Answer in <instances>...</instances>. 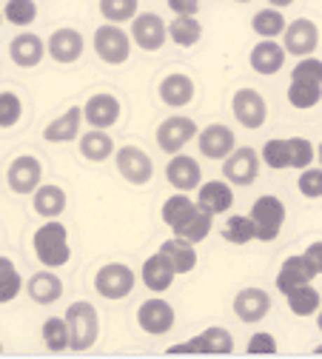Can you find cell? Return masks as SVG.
I'll list each match as a JSON object with an SVG mask.
<instances>
[{
	"instance_id": "27",
	"label": "cell",
	"mask_w": 322,
	"mask_h": 359,
	"mask_svg": "<svg viewBox=\"0 0 322 359\" xmlns=\"http://www.w3.org/2000/svg\"><path fill=\"white\" fill-rule=\"evenodd\" d=\"M83 106H72L66 109L60 117H55L49 126L43 128V137L49 143H72L80 137V123H83Z\"/></svg>"
},
{
	"instance_id": "10",
	"label": "cell",
	"mask_w": 322,
	"mask_h": 359,
	"mask_svg": "<svg viewBox=\"0 0 322 359\" xmlns=\"http://www.w3.org/2000/svg\"><path fill=\"white\" fill-rule=\"evenodd\" d=\"M134 46H140L143 52H160L168 40V23L157 12H140L131 20L128 29Z\"/></svg>"
},
{
	"instance_id": "45",
	"label": "cell",
	"mask_w": 322,
	"mask_h": 359,
	"mask_svg": "<svg viewBox=\"0 0 322 359\" xmlns=\"http://www.w3.org/2000/svg\"><path fill=\"white\" fill-rule=\"evenodd\" d=\"M291 80H300V83H316L322 86V60L308 55V57H300V63L294 66L291 72Z\"/></svg>"
},
{
	"instance_id": "33",
	"label": "cell",
	"mask_w": 322,
	"mask_h": 359,
	"mask_svg": "<svg viewBox=\"0 0 322 359\" xmlns=\"http://www.w3.org/2000/svg\"><path fill=\"white\" fill-rule=\"evenodd\" d=\"M197 211V200H192L186 191H174L166 203H163V208H160V214H163V222L174 231V229H180L182 222H186L192 214Z\"/></svg>"
},
{
	"instance_id": "49",
	"label": "cell",
	"mask_w": 322,
	"mask_h": 359,
	"mask_svg": "<svg viewBox=\"0 0 322 359\" xmlns=\"http://www.w3.org/2000/svg\"><path fill=\"white\" fill-rule=\"evenodd\" d=\"M302 254H305V259L311 262V268H314L316 277H319L322 274V240H314Z\"/></svg>"
},
{
	"instance_id": "26",
	"label": "cell",
	"mask_w": 322,
	"mask_h": 359,
	"mask_svg": "<svg viewBox=\"0 0 322 359\" xmlns=\"http://www.w3.org/2000/svg\"><path fill=\"white\" fill-rule=\"evenodd\" d=\"M77 149H80V157L88 160V163H106L117 151L109 128H88L86 134L77 137Z\"/></svg>"
},
{
	"instance_id": "38",
	"label": "cell",
	"mask_w": 322,
	"mask_h": 359,
	"mask_svg": "<svg viewBox=\"0 0 322 359\" xmlns=\"http://www.w3.org/2000/svg\"><path fill=\"white\" fill-rule=\"evenodd\" d=\"M211 226H214V217L211 214H206L200 205H197V211L186 219V222H182V226L180 229H174L171 234H177V237H182V240H189V243H203L208 234H211Z\"/></svg>"
},
{
	"instance_id": "13",
	"label": "cell",
	"mask_w": 322,
	"mask_h": 359,
	"mask_svg": "<svg viewBox=\"0 0 322 359\" xmlns=\"http://www.w3.org/2000/svg\"><path fill=\"white\" fill-rule=\"evenodd\" d=\"M197 146H200V154L206 160H225L228 154H232L237 149V137L232 126L225 123H208L206 128L197 131Z\"/></svg>"
},
{
	"instance_id": "53",
	"label": "cell",
	"mask_w": 322,
	"mask_h": 359,
	"mask_svg": "<svg viewBox=\"0 0 322 359\" xmlns=\"http://www.w3.org/2000/svg\"><path fill=\"white\" fill-rule=\"evenodd\" d=\"M316 325H319V331H322V308L316 311Z\"/></svg>"
},
{
	"instance_id": "58",
	"label": "cell",
	"mask_w": 322,
	"mask_h": 359,
	"mask_svg": "<svg viewBox=\"0 0 322 359\" xmlns=\"http://www.w3.org/2000/svg\"><path fill=\"white\" fill-rule=\"evenodd\" d=\"M0 353H4V339H0Z\"/></svg>"
},
{
	"instance_id": "43",
	"label": "cell",
	"mask_w": 322,
	"mask_h": 359,
	"mask_svg": "<svg viewBox=\"0 0 322 359\" xmlns=\"http://www.w3.org/2000/svg\"><path fill=\"white\" fill-rule=\"evenodd\" d=\"M297 189L305 200H319L322 197V165H308L300 171Z\"/></svg>"
},
{
	"instance_id": "7",
	"label": "cell",
	"mask_w": 322,
	"mask_h": 359,
	"mask_svg": "<svg viewBox=\"0 0 322 359\" xmlns=\"http://www.w3.org/2000/svg\"><path fill=\"white\" fill-rule=\"evenodd\" d=\"M197 123L192 117H182V114H174V117H166L157 131H154V140H157V149L166 151V154H180L192 140H197Z\"/></svg>"
},
{
	"instance_id": "44",
	"label": "cell",
	"mask_w": 322,
	"mask_h": 359,
	"mask_svg": "<svg viewBox=\"0 0 322 359\" xmlns=\"http://www.w3.org/2000/svg\"><path fill=\"white\" fill-rule=\"evenodd\" d=\"M288 149H291V168L302 171L308 165H314L316 160V149L308 137H288Z\"/></svg>"
},
{
	"instance_id": "51",
	"label": "cell",
	"mask_w": 322,
	"mask_h": 359,
	"mask_svg": "<svg viewBox=\"0 0 322 359\" xmlns=\"http://www.w3.org/2000/svg\"><path fill=\"white\" fill-rule=\"evenodd\" d=\"M9 268H15V259H9V257H4V254H0V274H6Z\"/></svg>"
},
{
	"instance_id": "4",
	"label": "cell",
	"mask_w": 322,
	"mask_h": 359,
	"mask_svg": "<svg viewBox=\"0 0 322 359\" xmlns=\"http://www.w3.org/2000/svg\"><path fill=\"white\" fill-rule=\"evenodd\" d=\"M131 46H134L131 34L123 26H117V23H103V26L95 29V55L106 66H123V63H128Z\"/></svg>"
},
{
	"instance_id": "5",
	"label": "cell",
	"mask_w": 322,
	"mask_h": 359,
	"mask_svg": "<svg viewBox=\"0 0 322 359\" xmlns=\"http://www.w3.org/2000/svg\"><path fill=\"white\" fill-rule=\"evenodd\" d=\"M137 285L134 268L126 262H103L95 271V291L103 299H126Z\"/></svg>"
},
{
	"instance_id": "46",
	"label": "cell",
	"mask_w": 322,
	"mask_h": 359,
	"mask_svg": "<svg viewBox=\"0 0 322 359\" xmlns=\"http://www.w3.org/2000/svg\"><path fill=\"white\" fill-rule=\"evenodd\" d=\"M20 291H23V277H20L18 265H15V268H9L6 274H0V305L18 299Z\"/></svg>"
},
{
	"instance_id": "16",
	"label": "cell",
	"mask_w": 322,
	"mask_h": 359,
	"mask_svg": "<svg viewBox=\"0 0 322 359\" xmlns=\"http://www.w3.org/2000/svg\"><path fill=\"white\" fill-rule=\"evenodd\" d=\"M271 313V294L260 285L240 288L234 297V317L246 325H257Z\"/></svg>"
},
{
	"instance_id": "9",
	"label": "cell",
	"mask_w": 322,
	"mask_h": 359,
	"mask_svg": "<svg viewBox=\"0 0 322 359\" xmlns=\"http://www.w3.org/2000/svg\"><path fill=\"white\" fill-rule=\"evenodd\" d=\"M177 323V311L168 299H163L160 294L140 302V308H137V325H140L149 337H163L174 328Z\"/></svg>"
},
{
	"instance_id": "12",
	"label": "cell",
	"mask_w": 322,
	"mask_h": 359,
	"mask_svg": "<svg viewBox=\"0 0 322 359\" xmlns=\"http://www.w3.org/2000/svg\"><path fill=\"white\" fill-rule=\"evenodd\" d=\"M232 114L237 117V123L243 128H262L265 120H268V103L265 97L257 92V88H237V92L232 95Z\"/></svg>"
},
{
	"instance_id": "14",
	"label": "cell",
	"mask_w": 322,
	"mask_h": 359,
	"mask_svg": "<svg viewBox=\"0 0 322 359\" xmlns=\"http://www.w3.org/2000/svg\"><path fill=\"white\" fill-rule=\"evenodd\" d=\"M46 52H49V57L60 66H72L83 57L86 52V37L83 32L72 29V26H63V29H55L49 34V43H46Z\"/></svg>"
},
{
	"instance_id": "30",
	"label": "cell",
	"mask_w": 322,
	"mask_h": 359,
	"mask_svg": "<svg viewBox=\"0 0 322 359\" xmlns=\"http://www.w3.org/2000/svg\"><path fill=\"white\" fill-rule=\"evenodd\" d=\"M160 251L171 259V265L177 268V274L182 277V274H192L194 268H197V245L194 243H189V240H182V237H177V234H171L163 245H160Z\"/></svg>"
},
{
	"instance_id": "32",
	"label": "cell",
	"mask_w": 322,
	"mask_h": 359,
	"mask_svg": "<svg viewBox=\"0 0 322 359\" xmlns=\"http://www.w3.org/2000/svg\"><path fill=\"white\" fill-rule=\"evenodd\" d=\"M286 26H288V20H286L283 9H277V6H265V9L254 12V18H251V29H254V34L260 40H277V37H283Z\"/></svg>"
},
{
	"instance_id": "19",
	"label": "cell",
	"mask_w": 322,
	"mask_h": 359,
	"mask_svg": "<svg viewBox=\"0 0 322 359\" xmlns=\"http://www.w3.org/2000/svg\"><path fill=\"white\" fill-rule=\"evenodd\" d=\"M197 205L211 214V217H220V214H228L234 208V186L228 180H208V183H200L197 189Z\"/></svg>"
},
{
	"instance_id": "48",
	"label": "cell",
	"mask_w": 322,
	"mask_h": 359,
	"mask_svg": "<svg viewBox=\"0 0 322 359\" xmlns=\"http://www.w3.org/2000/svg\"><path fill=\"white\" fill-rule=\"evenodd\" d=\"M166 6L171 9V15H192V18H197L203 0H166Z\"/></svg>"
},
{
	"instance_id": "31",
	"label": "cell",
	"mask_w": 322,
	"mask_h": 359,
	"mask_svg": "<svg viewBox=\"0 0 322 359\" xmlns=\"http://www.w3.org/2000/svg\"><path fill=\"white\" fill-rule=\"evenodd\" d=\"M168 40L177 43L182 49H192L203 40V23L200 18L192 15H174V20H168Z\"/></svg>"
},
{
	"instance_id": "55",
	"label": "cell",
	"mask_w": 322,
	"mask_h": 359,
	"mask_svg": "<svg viewBox=\"0 0 322 359\" xmlns=\"http://www.w3.org/2000/svg\"><path fill=\"white\" fill-rule=\"evenodd\" d=\"M314 353H316V356H322V345H319V348H314Z\"/></svg>"
},
{
	"instance_id": "24",
	"label": "cell",
	"mask_w": 322,
	"mask_h": 359,
	"mask_svg": "<svg viewBox=\"0 0 322 359\" xmlns=\"http://www.w3.org/2000/svg\"><path fill=\"white\" fill-rule=\"evenodd\" d=\"M286 57H288V52H286V46L280 40H260V43H254L248 63L257 74L268 77V74H277L286 66Z\"/></svg>"
},
{
	"instance_id": "34",
	"label": "cell",
	"mask_w": 322,
	"mask_h": 359,
	"mask_svg": "<svg viewBox=\"0 0 322 359\" xmlns=\"http://www.w3.org/2000/svg\"><path fill=\"white\" fill-rule=\"evenodd\" d=\"M286 302L294 317H316V311L322 308V294L314 288V283H305V285L288 291Z\"/></svg>"
},
{
	"instance_id": "23",
	"label": "cell",
	"mask_w": 322,
	"mask_h": 359,
	"mask_svg": "<svg viewBox=\"0 0 322 359\" xmlns=\"http://www.w3.org/2000/svg\"><path fill=\"white\" fill-rule=\"evenodd\" d=\"M316 280V271L311 268V262L305 259V254H294V257H286L280 271H277V291L286 297L288 291L305 285V283H314Z\"/></svg>"
},
{
	"instance_id": "21",
	"label": "cell",
	"mask_w": 322,
	"mask_h": 359,
	"mask_svg": "<svg viewBox=\"0 0 322 359\" xmlns=\"http://www.w3.org/2000/svg\"><path fill=\"white\" fill-rule=\"evenodd\" d=\"M177 277H180L177 268L171 265V259H168L163 251L146 257V262L140 265V280H143V285H146L152 294H166V291L174 285Z\"/></svg>"
},
{
	"instance_id": "29",
	"label": "cell",
	"mask_w": 322,
	"mask_h": 359,
	"mask_svg": "<svg viewBox=\"0 0 322 359\" xmlns=\"http://www.w3.org/2000/svg\"><path fill=\"white\" fill-rule=\"evenodd\" d=\"M192 339H194L200 356H228V353H234V337L222 325H211V328L200 331Z\"/></svg>"
},
{
	"instance_id": "11",
	"label": "cell",
	"mask_w": 322,
	"mask_h": 359,
	"mask_svg": "<svg viewBox=\"0 0 322 359\" xmlns=\"http://www.w3.org/2000/svg\"><path fill=\"white\" fill-rule=\"evenodd\" d=\"M43 183V163L34 157V154H20L9 163L6 168V186L12 194H34L37 186Z\"/></svg>"
},
{
	"instance_id": "41",
	"label": "cell",
	"mask_w": 322,
	"mask_h": 359,
	"mask_svg": "<svg viewBox=\"0 0 322 359\" xmlns=\"http://www.w3.org/2000/svg\"><path fill=\"white\" fill-rule=\"evenodd\" d=\"M262 163L274 171H283V168H291V149H288V137L283 140H268L260 151Z\"/></svg>"
},
{
	"instance_id": "15",
	"label": "cell",
	"mask_w": 322,
	"mask_h": 359,
	"mask_svg": "<svg viewBox=\"0 0 322 359\" xmlns=\"http://www.w3.org/2000/svg\"><path fill=\"white\" fill-rule=\"evenodd\" d=\"M283 46L294 57H308L319 46V26L311 18H297L283 32Z\"/></svg>"
},
{
	"instance_id": "35",
	"label": "cell",
	"mask_w": 322,
	"mask_h": 359,
	"mask_svg": "<svg viewBox=\"0 0 322 359\" xmlns=\"http://www.w3.org/2000/svg\"><path fill=\"white\" fill-rule=\"evenodd\" d=\"M40 337H43L46 351H52V353H63L72 348V334H69L66 317H49L40 325Z\"/></svg>"
},
{
	"instance_id": "28",
	"label": "cell",
	"mask_w": 322,
	"mask_h": 359,
	"mask_svg": "<svg viewBox=\"0 0 322 359\" xmlns=\"http://www.w3.org/2000/svg\"><path fill=\"white\" fill-rule=\"evenodd\" d=\"M66 205H69L66 191L60 186H52V183H46V186L40 183L37 191L32 194V208L43 219H60V214L66 211Z\"/></svg>"
},
{
	"instance_id": "20",
	"label": "cell",
	"mask_w": 322,
	"mask_h": 359,
	"mask_svg": "<svg viewBox=\"0 0 322 359\" xmlns=\"http://www.w3.org/2000/svg\"><path fill=\"white\" fill-rule=\"evenodd\" d=\"M120 114H123V106L109 92H98L83 103V117L91 128H112L120 123Z\"/></svg>"
},
{
	"instance_id": "42",
	"label": "cell",
	"mask_w": 322,
	"mask_h": 359,
	"mask_svg": "<svg viewBox=\"0 0 322 359\" xmlns=\"http://www.w3.org/2000/svg\"><path fill=\"white\" fill-rule=\"evenodd\" d=\"M23 120V100L18 92H0V128H15Z\"/></svg>"
},
{
	"instance_id": "22",
	"label": "cell",
	"mask_w": 322,
	"mask_h": 359,
	"mask_svg": "<svg viewBox=\"0 0 322 359\" xmlns=\"http://www.w3.org/2000/svg\"><path fill=\"white\" fill-rule=\"evenodd\" d=\"M160 100L168 106V109H186L194 95H197V83L186 74V72H168L163 80H160Z\"/></svg>"
},
{
	"instance_id": "6",
	"label": "cell",
	"mask_w": 322,
	"mask_h": 359,
	"mask_svg": "<svg viewBox=\"0 0 322 359\" xmlns=\"http://www.w3.org/2000/svg\"><path fill=\"white\" fill-rule=\"evenodd\" d=\"M114 165L120 177L131 186H149L154 177V160L140 146H120L114 151Z\"/></svg>"
},
{
	"instance_id": "39",
	"label": "cell",
	"mask_w": 322,
	"mask_h": 359,
	"mask_svg": "<svg viewBox=\"0 0 322 359\" xmlns=\"http://www.w3.org/2000/svg\"><path fill=\"white\" fill-rule=\"evenodd\" d=\"M322 100V86L316 83H300V80H291L288 86V103L300 111H308L314 106H319Z\"/></svg>"
},
{
	"instance_id": "1",
	"label": "cell",
	"mask_w": 322,
	"mask_h": 359,
	"mask_svg": "<svg viewBox=\"0 0 322 359\" xmlns=\"http://www.w3.org/2000/svg\"><path fill=\"white\" fill-rule=\"evenodd\" d=\"M32 251L43 268H63L72 259L69 229L60 219H43V226L32 234Z\"/></svg>"
},
{
	"instance_id": "52",
	"label": "cell",
	"mask_w": 322,
	"mask_h": 359,
	"mask_svg": "<svg viewBox=\"0 0 322 359\" xmlns=\"http://www.w3.org/2000/svg\"><path fill=\"white\" fill-rule=\"evenodd\" d=\"M291 4H294V0H268V6H277V9H286Z\"/></svg>"
},
{
	"instance_id": "17",
	"label": "cell",
	"mask_w": 322,
	"mask_h": 359,
	"mask_svg": "<svg viewBox=\"0 0 322 359\" xmlns=\"http://www.w3.org/2000/svg\"><path fill=\"white\" fill-rule=\"evenodd\" d=\"M166 180H168V186L174 189V191H186V194H192V191H197L200 189V183H203V168H200V163L194 160V157H189V154H171V160H168V165H166Z\"/></svg>"
},
{
	"instance_id": "56",
	"label": "cell",
	"mask_w": 322,
	"mask_h": 359,
	"mask_svg": "<svg viewBox=\"0 0 322 359\" xmlns=\"http://www.w3.org/2000/svg\"><path fill=\"white\" fill-rule=\"evenodd\" d=\"M234 4H251V0H234Z\"/></svg>"
},
{
	"instance_id": "54",
	"label": "cell",
	"mask_w": 322,
	"mask_h": 359,
	"mask_svg": "<svg viewBox=\"0 0 322 359\" xmlns=\"http://www.w3.org/2000/svg\"><path fill=\"white\" fill-rule=\"evenodd\" d=\"M316 160H319V163H322V143H319V146H316Z\"/></svg>"
},
{
	"instance_id": "8",
	"label": "cell",
	"mask_w": 322,
	"mask_h": 359,
	"mask_svg": "<svg viewBox=\"0 0 322 359\" xmlns=\"http://www.w3.org/2000/svg\"><path fill=\"white\" fill-rule=\"evenodd\" d=\"M260 168H262V157L251 146H237L222 160V177L232 186H251L260 177Z\"/></svg>"
},
{
	"instance_id": "50",
	"label": "cell",
	"mask_w": 322,
	"mask_h": 359,
	"mask_svg": "<svg viewBox=\"0 0 322 359\" xmlns=\"http://www.w3.org/2000/svg\"><path fill=\"white\" fill-rule=\"evenodd\" d=\"M166 353L168 356H194L197 353V345H194V339H186V342H177V345L166 348Z\"/></svg>"
},
{
	"instance_id": "36",
	"label": "cell",
	"mask_w": 322,
	"mask_h": 359,
	"mask_svg": "<svg viewBox=\"0 0 322 359\" xmlns=\"http://www.w3.org/2000/svg\"><path fill=\"white\" fill-rule=\"evenodd\" d=\"M222 240L232 245H248L251 240H257V226L251 214H232L222 226Z\"/></svg>"
},
{
	"instance_id": "37",
	"label": "cell",
	"mask_w": 322,
	"mask_h": 359,
	"mask_svg": "<svg viewBox=\"0 0 322 359\" xmlns=\"http://www.w3.org/2000/svg\"><path fill=\"white\" fill-rule=\"evenodd\" d=\"M98 9L106 23H131L140 15V0H98Z\"/></svg>"
},
{
	"instance_id": "57",
	"label": "cell",
	"mask_w": 322,
	"mask_h": 359,
	"mask_svg": "<svg viewBox=\"0 0 322 359\" xmlns=\"http://www.w3.org/2000/svg\"><path fill=\"white\" fill-rule=\"evenodd\" d=\"M0 26H4V9H0Z\"/></svg>"
},
{
	"instance_id": "25",
	"label": "cell",
	"mask_w": 322,
	"mask_h": 359,
	"mask_svg": "<svg viewBox=\"0 0 322 359\" xmlns=\"http://www.w3.org/2000/svg\"><path fill=\"white\" fill-rule=\"evenodd\" d=\"M26 294L37 305H55L63 297V280L55 274V268H43L26 280Z\"/></svg>"
},
{
	"instance_id": "47",
	"label": "cell",
	"mask_w": 322,
	"mask_h": 359,
	"mask_svg": "<svg viewBox=\"0 0 322 359\" xmlns=\"http://www.w3.org/2000/svg\"><path fill=\"white\" fill-rule=\"evenodd\" d=\"M246 351L251 356H274L277 353V337H274L271 331H257V334H251Z\"/></svg>"
},
{
	"instance_id": "18",
	"label": "cell",
	"mask_w": 322,
	"mask_h": 359,
	"mask_svg": "<svg viewBox=\"0 0 322 359\" xmlns=\"http://www.w3.org/2000/svg\"><path fill=\"white\" fill-rule=\"evenodd\" d=\"M46 55H49L46 52V40L37 32L23 29L20 34H15L9 40V57L18 69H37Z\"/></svg>"
},
{
	"instance_id": "2",
	"label": "cell",
	"mask_w": 322,
	"mask_h": 359,
	"mask_svg": "<svg viewBox=\"0 0 322 359\" xmlns=\"http://www.w3.org/2000/svg\"><path fill=\"white\" fill-rule=\"evenodd\" d=\"M66 323H69V334H72V348L69 351H88L95 348L100 339V311L95 308V302L88 299H74L66 308Z\"/></svg>"
},
{
	"instance_id": "40",
	"label": "cell",
	"mask_w": 322,
	"mask_h": 359,
	"mask_svg": "<svg viewBox=\"0 0 322 359\" xmlns=\"http://www.w3.org/2000/svg\"><path fill=\"white\" fill-rule=\"evenodd\" d=\"M4 20L12 26H32L37 20V4L34 0H6L4 4Z\"/></svg>"
},
{
	"instance_id": "3",
	"label": "cell",
	"mask_w": 322,
	"mask_h": 359,
	"mask_svg": "<svg viewBox=\"0 0 322 359\" xmlns=\"http://www.w3.org/2000/svg\"><path fill=\"white\" fill-rule=\"evenodd\" d=\"M251 219H254V226H257V240L260 243H274L280 237L283 226H286V203L277 197V194H262L254 200L251 205Z\"/></svg>"
}]
</instances>
